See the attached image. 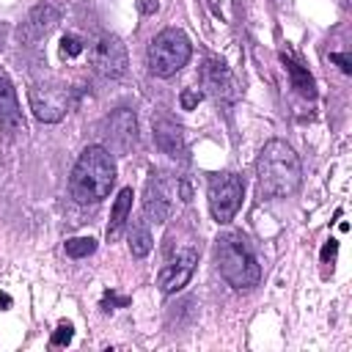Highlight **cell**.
I'll list each match as a JSON object with an SVG mask.
<instances>
[{"label":"cell","instance_id":"obj_1","mask_svg":"<svg viewBox=\"0 0 352 352\" xmlns=\"http://www.w3.org/2000/svg\"><path fill=\"white\" fill-rule=\"evenodd\" d=\"M256 179L261 198H286L302 184V165L286 140H267L256 160Z\"/></svg>","mask_w":352,"mask_h":352},{"label":"cell","instance_id":"obj_2","mask_svg":"<svg viewBox=\"0 0 352 352\" xmlns=\"http://www.w3.org/2000/svg\"><path fill=\"white\" fill-rule=\"evenodd\" d=\"M116 184V162L104 146H88L77 157L72 176H69V192L77 204H99L110 195Z\"/></svg>","mask_w":352,"mask_h":352},{"label":"cell","instance_id":"obj_3","mask_svg":"<svg viewBox=\"0 0 352 352\" xmlns=\"http://www.w3.org/2000/svg\"><path fill=\"white\" fill-rule=\"evenodd\" d=\"M214 258L223 280L234 289H253L261 280V267L242 234H223L214 245Z\"/></svg>","mask_w":352,"mask_h":352},{"label":"cell","instance_id":"obj_4","mask_svg":"<svg viewBox=\"0 0 352 352\" xmlns=\"http://www.w3.org/2000/svg\"><path fill=\"white\" fill-rule=\"evenodd\" d=\"M192 55L190 38L184 36V30L179 28H165L154 36V41L148 44V72L157 77H170L176 74Z\"/></svg>","mask_w":352,"mask_h":352},{"label":"cell","instance_id":"obj_5","mask_svg":"<svg viewBox=\"0 0 352 352\" xmlns=\"http://www.w3.org/2000/svg\"><path fill=\"white\" fill-rule=\"evenodd\" d=\"M245 184L236 173H214L209 179V212L217 223H231L242 206Z\"/></svg>","mask_w":352,"mask_h":352},{"label":"cell","instance_id":"obj_6","mask_svg":"<svg viewBox=\"0 0 352 352\" xmlns=\"http://www.w3.org/2000/svg\"><path fill=\"white\" fill-rule=\"evenodd\" d=\"M173 195H176V182H170L168 173H151L143 195V209L148 223L162 226L173 214Z\"/></svg>","mask_w":352,"mask_h":352},{"label":"cell","instance_id":"obj_7","mask_svg":"<svg viewBox=\"0 0 352 352\" xmlns=\"http://www.w3.org/2000/svg\"><path fill=\"white\" fill-rule=\"evenodd\" d=\"M91 60H94V69L102 77H124L126 66H129L124 41L118 36H110V33L96 38V44L91 50Z\"/></svg>","mask_w":352,"mask_h":352},{"label":"cell","instance_id":"obj_8","mask_svg":"<svg viewBox=\"0 0 352 352\" xmlns=\"http://www.w3.org/2000/svg\"><path fill=\"white\" fill-rule=\"evenodd\" d=\"M195 261H198V250H195L192 245L179 248L176 256L168 258V261L162 264V270H160V278H157L160 289H162L165 294H173V292H179V289H184L187 280L192 278Z\"/></svg>","mask_w":352,"mask_h":352},{"label":"cell","instance_id":"obj_9","mask_svg":"<svg viewBox=\"0 0 352 352\" xmlns=\"http://www.w3.org/2000/svg\"><path fill=\"white\" fill-rule=\"evenodd\" d=\"M201 85L206 88L209 96H214V99H220V102H234V99L239 96L234 74L228 72L226 63H220V60H214V58L204 60V66H201Z\"/></svg>","mask_w":352,"mask_h":352},{"label":"cell","instance_id":"obj_10","mask_svg":"<svg viewBox=\"0 0 352 352\" xmlns=\"http://www.w3.org/2000/svg\"><path fill=\"white\" fill-rule=\"evenodd\" d=\"M30 107H33V116L44 124H55L66 116V107H69V99H66V91L60 88H50V85H33L30 88Z\"/></svg>","mask_w":352,"mask_h":352},{"label":"cell","instance_id":"obj_11","mask_svg":"<svg viewBox=\"0 0 352 352\" xmlns=\"http://www.w3.org/2000/svg\"><path fill=\"white\" fill-rule=\"evenodd\" d=\"M0 132L8 138L25 132V118L16 102V91L6 74H0Z\"/></svg>","mask_w":352,"mask_h":352},{"label":"cell","instance_id":"obj_12","mask_svg":"<svg viewBox=\"0 0 352 352\" xmlns=\"http://www.w3.org/2000/svg\"><path fill=\"white\" fill-rule=\"evenodd\" d=\"M58 19H60V11H58L55 6H50V3L36 6V8L28 14V19L22 22V28H19V41H22V44H33V41L44 38V36L58 25Z\"/></svg>","mask_w":352,"mask_h":352},{"label":"cell","instance_id":"obj_13","mask_svg":"<svg viewBox=\"0 0 352 352\" xmlns=\"http://www.w3.org/2000/svg\"><path fill=\"white\" fill-rule=\"evenodd\" d=\"M107 135L118 146V151H129L138 143V121H135V113L126 110V107L116 110L107 118Z\"/></svg>","mask_w":352,"mask_h":352},{"label":"cell","instance_id":"obj_14","mask_svg":"<svg viewBox=\"0 0 352 352\" xmlns=\"http://www.w3.org/2000/svg\"><path fill=\"white\" fill-rule=\"evenodd\" d=\"M154 140L157 146L170 154V157H179L184 151V135H182V126L170 118V116H160L154 121Z\"/></svg>","mask_w":352,"mask_h":352},{"label":"cell","instance_id":"obj_15","mask_svg":"<svg viewBox=\"0 0 352 352\" xmlns=\"http://www.w3.org/2000/svg\"><path fill=\"white\" fill-rule=\"evenodd\" d=\"M280 63H283V66H286V72H289L292 88H294L302 99H316V82H314L311 72H308L300 60H294L289 52H280Z\"/></svg>","mask_w":352,"mask_h":352},{"label":"cell","instance_id":"obj_16","mask_svg":"<svg viewBox=\"0 0 352 352\" xmlns=\"http://www.w3.org/2000/svg\"><path fill=\"white\" fill-rule=\"evenodd\" d=\"M132 198H135L132 195V187H124L118 192V198L113 204V212H110V226H107V239L110 242L121 236V231H124V226L129 220V212H132Z\"/></svg>","mask_w":352,"mask_h":352},{"label":"cell","instance_id":"obj_17","mask_svg":"<svg viewBox=\"0 0 352 352\" xmlns=\"http://www.w3.org/2000/svg\"><path fill=\"white\" fill-rule=\"evenodd\" d=\"M151 248H154V236L148 231V220H138L129 231V250L135 258H143L151 253Z\"/></svg>","mask_w":352,"mask_h":352},{"label":"cell","instance_id":"obj_18","mask_svg":"<svg viewBox=\"0 0 352 352\" xmlns=\"http://www.w3.org/2000/svg\"><path fill=\"white\" fill-rule=\"evenodd\" d=\"M66 256H72V258H85V256H91L94 250H96V239L94 236H72V239H66Z\"/></svg>","mask_w":352,"mask_h":352},{"label":"cell","instance_id":"obj_19","mask_svg":"<svg viewBox=\"0 0 352 352\" xmlns=\"http://www.w3.org/2000/svg\"><path fill=\"white\" fill-rule=\"evenodd\" d=\"M82 52V41L77 36H63L60 38V55L63 58H77Z\"/></svg>","mask_w":352,"mask_h":352},{"label":"cell","instance_id":"obj_20","mask_svg":"<svg viewBox=\"0 0 352 352\" xmlns=\"http://www.w3.org/2000/svg\"><path fill=\"white\" fill-rule=\"evenodd\" d=\"M72 336H74L72 324H69V322H63V324H58V327H55V333H52V344H55V346H66V344L72 341Z\"/></svg>","mask_w":352,"mask_h":352},{"label":"cell","instance_id":"obj_21","mask_svg":"<svg viewBox=\"0 0 352 352\" xmlns=\"http://www.w3.org/2000/svg\"><path fill=\"white\" fill-rule=\"evenodd\" d=\"M204 99V94L201 91H195V88H187V91H182V96H179V102H182V110H192V107H198V102Z\"/></svg>","mask_w":352,"mask_h":352},{"label":"cell","instance_id":"obj_22","mask_svg":"<svg viewBox=\"0 0 352 352\" xmlns=\"http://www.w3.org/2000/svg\"><path fill=\"white\" fill-rule=\"evenodd\" d=\"M330 60L338 63L344 74H352V58H349V55H344V52H330Z\"/></svg>","mask_w":352,"mask_h":352},{"label":"cell","instance_id":"obj_23","mask_svg":"<svg viewBox=\"0 0 352 352\" xmlns=\"http://www.w3.org/2000/svg\"><path fill=\"white\" fill-rule=\"evenodd\" d=\"M336 253H338V239H327V242L322 245V253H319V256H322V261L327 264V261L336 258Z\"/></svg>","mask_w":352,"mask_h":352},{"label":"cell","instance_id":"obj_24","mask_svg":"<svg viewBox=\"0 0 352 352\" xmlns=\"http://www.w3.org/2000/svg\"><path fill=\"white\" fill-rule=\"evenodd\" d=\"M113 305H121V308H124V305H129V297H116V294L107 292L104 300H102V308H104V311H113Z\"/></svg>","mask_w":352,"mask_h":352},{"label":"cell","instance_id":"obj_25","mask_svg":"<svg viewBox=\"0 0 352 352\" xmlns=\"http://www.w3.org/2000/svg\"><path fill=\"white\" fill-rule=\"evenodd\" d=\"M176 190H179V201H190L192 198V187H190V182L187 179H176Z\"/></svg>","mask_w":352,"mask_h":352},{"label":"cell","instance_id":"obj_26","mask_svg":"<svg viewBox=\"0 0 352 352\" xmlns=\"http://www.w3.org/2000/svg\"><path fill=\"white\" fill-rule=\"evenodd\" d=\"M138 8H140L143 14H154V11H157V0H140Z\"/></svg>","mask_w":352,"mask_h":352},{"label":"cell","instance_id":"obj_27","mask_svg":"<svg viewBox=\"0 0 352 352\" xmlns=\"http://www.w3.org/2000/svg\"><path fill=\"white\" fill-rule=\"evenodd\" d=\"M8 305H11V297L6 292H0V308H8Z\"/></svg>","mask_w":352,"mask_h":352}]
</instances>
